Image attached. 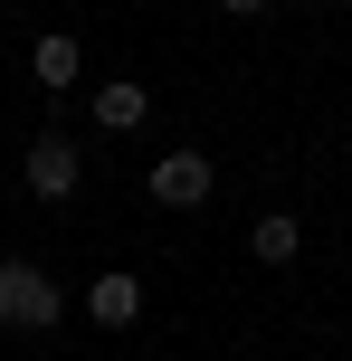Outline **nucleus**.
<instances>
[{"label": "nucleus", "instance_id": "nucleus-1", "mask_svg": "<svg viewBox=\"0 0 352 361\" xmlns=\"http://www.w3.org/2000/svg\"><path fill=\"white\" fill-rule=\"evenodd\" d=\"M57 314H67V295H57L38 267H19V257H10V267H0V324H19V333H48Z\"/></svg>", "mask_w": 352, "mask_h": 361}, {"label": "nucleus", "instance_id": "nucleus-2", "mask_svg": "<svg viewBox=\"0 0 352 361\" xmlns=\"http://www.w3.org/2000/svg\"><path fill=\"white\" fill-rule=\"evenodd\" d=\"M19 171H29V190H38V200H67L76 180H86V162H76V143H67V133H38Z\"/></svg>", "mask_w": 352, "mask_h": 361}, {"label": "nucleus", "instance_id": "nucleus-3", "mask_svg": "<svg viewBox=\"0 0 352 361\" xmlns=\"http://www.w3.org/2000/svg\"><path fill=\"white\" fill-rule=\"evenodd\" d=\"M143 190L162 200V209H200V200H210V162H200V152H162Z\"/></svg>", "mask_w": 352, "mask_h": 361}, {"label": "nucleus", "instance_id": "nucleus-4", "mask_svg": "<svg viewBox=\"0 0 352 361\" xmlns=\"http://www.w3.org/2000/svg\"><path fill=\"white\" fill-rule=\"evenodd\" d=\"M29 76H38V86H76V76H86V48H76L67 29H48V38L29 48Z\"/></svg>", "mask_w": 352, "mask_h": 361}, {"label": "nucleus", "instance_id": "nucleus-5", "mask_svg": "<svg viewBox=\"0 0 352 361\" xmlns=\"http://www.w3.org/2000/svg\"><path fill=\"white\" fill-rule=\"evenodd\" d=\"M296 247H305V228H296V219H286V209H267L257 228H248V257H257V267H286V257H296Z\"/></svg>", "mask_w": 352, "mask_h": 361}, {"label": "nucleus", "instance_id": "nucleus-6", "mask_svg": "<svg viewBox=\"0 0 352 361\" xmlns=\"http://www.w3.org/2000/svg\"><path fill=\"white\" fill-rule=\"evenodd\" d=\"M86 305H95V324H133V314H143V286H133V276H95Z\"/></svg>", "mask_w": 352, "mask_h": 361}, {"label": "nucleus", "instance_id": "nucleus-7", "mask_svg": "<svg viewBox=\"0 0 352 361\" xmlns=\"http://www.w3.org/2000/svg\"><path fill=\"white\" fill-rule=\"evenodd\" d=\"M95 124H105V133H133V124H143V86H124V76L95 86Z\"/></svg>", "mask_w": 352, "mask_h": 361}, {"label": "nucleus", "instance_id": "nucleus-8", "mask_svg": "<svg viewBox=\"0 0 352 361\" xmlns=\"http://www.w3.org/2000/svg\"><path fill=\"white\" fill-rule=\"evenodd\" d=\"M219 10H229V19H257V10H267V0H219Z\"/></svg>", "mask_w": 352, "mask_h": 361}]
</instances>
